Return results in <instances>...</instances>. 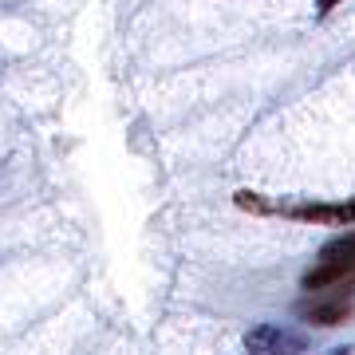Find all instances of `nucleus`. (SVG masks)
<instances>
[{
  "instance_id": "obj_1",
  "label": "nucleus",
  "mask_w": 355,
  "mask_h": 355,
  "mask_svg": "<svg viewBox=\"0 0 355 355\" xmlns=\"http://www.w3.org/2000/svg\"><path fill=\"white\" fill-rule=\"evenodd\" d=\"M336 284H355V229L343 233L320 253V261L304 272V288L308 292H324Z\"/></svg>"
},
{
  "instance_id": "obj_2",
  "label": "nucleus",
  "mask_w": 355,
  "mask_h": 355,
  "mask_svg": "<svg viewBox=\"0 0 355 355\" xmlns=\"http://www.w3.org/2000/svg\"><path fill=\"white\" fill-rule=\"evenodd\" d=\"M304 336L300 331H288L280 324H261V328L245 331V347L249 352H272V355H292V352H304Z\"/></svg>"
},
{
  "instance_id": "obj_3",
  "label": "nucleus",
  "mask_w": 355,
  "mask_h": 355,
  "mask_svg": "<svg viewBox=\"0 0 355 355\" xmlns=\"http://www.w3.org/2000/svg\"><path fill=\"white\" fill-rule=\"evenodd\" d=\"M352 300L347 296H336V300H312V304L304 308V316L312 320V324H320V328H340V324H347V316H352Z\"/></svg>"
},
{
  "instance_id": "obj_4",
  "label": "nucleus",
  "mask_w": 355,
  "mask_h": 355,
  "mask_svg": "<svg viewBox=\"0 0 355 355\" xmlns=\"http://www.w3.org/2000/svg\"><path fill=\"white\" fill-rule=\"evenodd\" d=\"M336 4H340V0H316V12L324 16V12H331V8H336Z\"/></svg>"
},
{
  "instance_id": "obj_5",
  "label": "nucleus",
  "mask_w": 355,
  "mask_h": 355,
  "mask_svg": "<svg viewBox=\"0 0 355 355\" xmlns=\"http://www.w3.org/2000/svg\"><path fill=\"white\" fill-rule=\"evenodd\" d=\"M324 355H352V347H347V343H340V347H328Z\"/></svg>"
},
{
  "instance_id": "obj_6",
  "label": "nucleus",
  "mask_w": 355,
  "mask_h": 355,
  "mask_svg": "<svg viewBox=\"0 0 355 355\" xmlns=\"http://www.w3.org/2000/svg\"><path fill=\"white\" fill-rule=\"evenodd\" d=\"M249 355H272V352H249Z\"/></svg>"
}]
</instances>
